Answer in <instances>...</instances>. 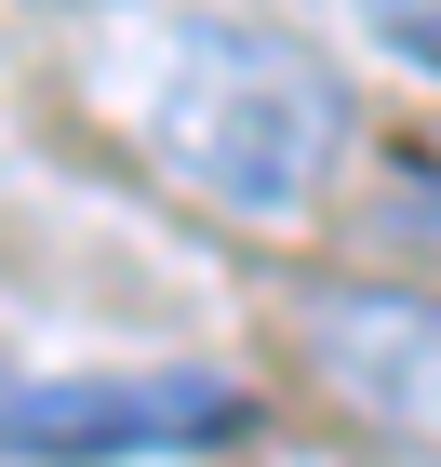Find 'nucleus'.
I'll return each mask as SVG.
<instances>
[{
  "label": "nucleus",
  "instance_id": "nucleus-1",
  "mask_svg": "<svg viewBox=\"0 0 441 467\" xmlns=\"http://www.w3.org/2000/svg\"><path fill=\"white\" fill-rule=\"evenodd\" d=\"M108 108L187 201H215L241 227L308 214L348 174V147H362L348 80L308 40L241 27V14H161V27H134L108 54Z\"/></svg>",
  "mask_w": 441,
  "mask_h": 467
},
{
  "label": "nucleus",
  "instance_id": "nucleus-2",
  "mask_svg": "<svg viewBox=\"0 0 441 467\" xmlns=\"http://www.w3.org/2000/svg\"><path fill=\"white\" fill-rule=\"evenodd\" d=\"M255 428L241 374L201 360H121V374H0V467H134V454H215Z\"/></svg>",
  "mask_w": 441,
  "mask_h": 467
},
{
  "label": "nucleus",
  "instance_id": "nucleus-3",
  "mask_svg": "<svg viewBox=\"0 0 441 467\" xmlns=\"http://www.w3.org/2000/svg\"><path fill=\"white\" fill-rule=\"evenodd\" d=\"M294 360L334 388V414H362L374 441L441 454V294L402 281H308L294 294Z\"/></svg>",
  "mask_w": 441,
  "mask_h": 467
},
{
  "label": "nucleus",
  "instance_id": "nucleus-4",
  "mask_svg": "<svg viewBox=\"0 0 441 467\" xmlns=\"http://www.w3.org/2000/svg\"><path fill=\"white\" fill-rule=\"evenodd\" d=\"M388 227L415 254H441V134H402L388 147Z\"/></svg>",
  "mask_w": 441,
  "mask_h": 467
},
{
  "label": "nucleus",
  "instance_id": "nucleus-5",
  "mask_svg": "<svg viewBox=\"0 0 441 467\" xmlns=\"http://www.w3.org/2000/svg\"><path fill=\"white\" fill-rule=\"evenodd\" d=\"M362 27L402 54V67H428L441 80V0H362Z\"/></svg>",
  "mask_w": 441,
  "mask_h": 467
}]
</instances>
